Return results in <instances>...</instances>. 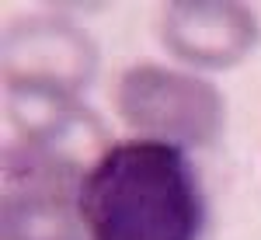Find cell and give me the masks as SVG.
Wrapping results in <instances>:
<instances>
[{"instance_id": "cell-1", "label": "cell", "mask_w": 261, "mask_h": 240, "mask_svg": "<svg viewBox=\"0 0 261 240\" xmlns=\"http://www.w3.org/2000/svg\"><path fill=\"white\" fill-rule=\"evenodd\" d=\"M84 240H205L209 195L192 153L115 140L81 184Z\"/></svg>"}, {"instance_id": "cell-2", "label": "cell", "mask_w": 261, "mask_h": 240, "mask_svg": "<svg viewBox=\"0 0 261 240\" xmlns=\"http://www.w3.org/2000/svg\"><path fill=\"white\" fill-rule=\"evenodd\" d=\"M112 108L129 136L167 143L185 153L216 146L226 129L220 87L205 73L167 63H129L112 84Z\"/></svg>"}, {"instance_id": "cell-3", "label": "cell", "mask_w": 261, "mask_h": 240, "mask_svg": "<svg viewBox=\"0 0 261 240\" xmlns=\"http://www.w3.org/2000/svg\"><path fill=\"white\" fill-rule=\"evenodd\" d=\"M84 171L18 140L0 157V240H84Z\"/></svg>"}, {"instance_id": "cell-4", "label": "cell", "mask_w": 261, "mask_h": 240, "mask_svg": "<svg viewBox=\"0 0 261 240\" xmlns=\"http://www.w3.org/2000/svg\"><path fill=\"white\" fill-rule=\"evenodd\" d=\"M101 49L91 32L66 14H21L4 24L0 35V77L4 87H49L77 94L94 84Z\"/></svg>"}, {"instance_id": "cell-5", "label": "cell", "mask_w": 261, "mask_h": 240, "mask_svg": "<svg viewBox=\"0 0 261 240\" xmlns=\"http://www.w3.org/2000/svg\"><path fill=\"white\" fill-rule=\"evenodd\" d=\"M161 45L185 70L223 73L261 45V18L244 0H171L161 7Z\"/></svg>"}]
</instances>
